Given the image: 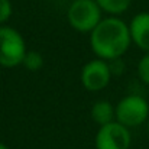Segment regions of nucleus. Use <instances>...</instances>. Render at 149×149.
<instances>
[{"label":"nucleus","instance_id":"nucleus-1","mask_svg":"<svg viewBox=\"0 0 149 149\" xmlns=\"http://www.w3.org/2000/svg\"><path fill=\"white\" fill-rule=\"evenodd\" d=\"M132 42L129 26L119 17H106L90 32L93 52L106 61L122 58Z\"/></svg>","mask_w":149,"mask_h":149},{"label":"nucleus","instance_id":"nucleus-2","mask_svg":"<svg viewBox=\"0 0 149 149\" xmlns=\"http://www.w3.org/2000/svg\"><path fill=\"white\" fill-rule=\"evenodd\" d=\"M26 44L23 36L10 26H0V65L13 68L23 62L26 55Z\"/></svg>","mask_w":149,"mask_h":149},{"label":"nucleus","instance_id":"nucleus-3","mask_svg":"<svg viewBox=\"0 0 149 149\" xmlns=\"http://www.w3.org/2000/svg\"><path fill=\"white\" fill-rule=\"evenodd\" d=\"M70 25L78 32H91L101 20V9L96 0H74L68 7Z\"/></svg>","mask_w":149,"mask_h":149},{"label":"nucleus","instance_id":"nucleus-4","mask_svg":"<svg viewBox=\"0 0 149 149\" xmlns=\"http://www.w3.org/2000/svg\"><path fill=\"white\" fill-rule=\"evenodd\" d=\"M114 111H116V120L129 129L145 123L149 119L148 101L138 94H130L123 97L114 107Z\"/></svg>","mask_w":149,"mask_h":149},{"label":"nucleus","instance_id":"nucleus-5","mask_svg":"<svg viewBox=\"0 0 149 149\" xmlns=\"http://www.w3.org/2000/svg\"><path fill=\"white\" fill-rule=\"evenodd\" d=\"M132 143V136L129 127L113 120L107 125L100 126L96 135L97 149H129Z\"/></svg>","mask_w":149,"mask_h":149},{"label":"nucleus","instance_id":"nucleus-6","mask_svg":"<svg viewBox=\"0 0 149 149\" xmlns=\"http://www.w3.org/2000/svg\"><path fill=\"white\" fill-rule=\"evenodd\" d=\"M111 80V71L109 61L106 59H91L81 70V83L88 91H100L109 86Z\"/></svg>","mask_w":149,"mask_h":149},{"label":"nucleus","instance_id":"nucleus-7","mask_svg":"<svg viewBox=\"0 0 149 149\" xmlns=\"http://www.w3.org/2000/svg\"><path fill=\"white\" fill-rule=\"evenodd\" d=\"M129 31H130L132 42L142 51L149 52V13L148 12L138 13L132 19V22L129 25Z\"/></svg>","mask_w":149,"mask_h":149},{"label":"nucleus","instance_id":"nucleus-8","mask_svg":"<svg viewBox=\"0 0 149 149\" xmlns=\"http://www.w3.org/2000/svg\"><path fill=\"white\" fill-rule=\"evenodd\" d=\"M114 117H116L114 107L106 100H100L91 107V119L100 126L113 122Z\"/></svg>","mask_w":149,"mask_h":149},{"label":"nucleus","instance_id":"nucleus-9","mask_svg":"<svg viewBox=\"0 0 149 149\" xmlns=\"http://www.w3.org/2000/svg\"><path fill=\"white\" fill-rule=\"evenodd\" d=\"M96 1L101 10L110 15H120L129 9L132 0H96Z\"/></svg>","mask_w":149,"mask_h":149},{"label":"nucleus","instance_id":"nucleus-10","mask_svg":"<svg viewBox=\"0 0 149 149\" xmlns=\"http://www.w3.org/2000/svg\"><path fill=\"white\" fill-rule=\"evenodd\" d=\"M22 64L29 71H39L44 67V56L36 51H28Z\"/></svg>","mask_w":149,"mask_h":149},{"label":"nucleus","instance_id":"nucleus-11","mask_svg":"<svg viewBox=\"0 0 149 149\" xmlns=\"http://www.w3.org/2000/svg\"><path fill=\"white\" fill-rule=\"evenodd\" d=\"M138 75L145 84H149V52H146L138 62Z\"/></svg>","mask_w":149,"mask_h":149},{"label":"nucleus","instance_id":"nucleus-12","mask_svg":"<svg viewBox=\"0 0 149 149\" xmlns=\"http://www.w3.org/2000/svg\"><path fill=\"white\" fill-rule=\"evenodd\" d=\"M12 16V3L10 0H0V25L4 23Z\"/></svg>","mask_w":149,"mask_h":149},{"label":"nucleus","instance_id":"nucleus-13","mask_svg":"<svg viewBox=\"0 0 149 149\" xmlns=\"http://www.w3.org/2000/svg\"><path fill=\"white\" fill-rule=\"evenodd\" d=\"M109 67H110V71H111V75L113 74H117V75H120L122 72H123V67H125V64L122 62V59L120 58H116V59H111V61H109Z\"/></svg>","mask_w":149,"mask_h":149},{"label":"nucleus","instance_id":"nucleus-14","mask_svg":"<svg viewBox=\"0 0 149 149\" xmlns=\"http://www.w3.org/2000/svg\"><path fill=\"white\" fill-rule=\"evenodd\" d=\"M0 149H9V146H7V145H4V143H1V142H0Z\"/></svg>","mask_w":149,"mask_h":149},{"label":"nucleus","instance_id":"nucleus-15","mask_svg":"<svg viewBox=\"0 0 149 149\" xmlns=\"http://www.w3.org/2000/svg\"><path fill=\"white\" fill-rule=\"evenodd\" d=\"M148 132H149V119H148Z\"/></svg>","mask_w":149,"mask_h":149}]
</instances>
